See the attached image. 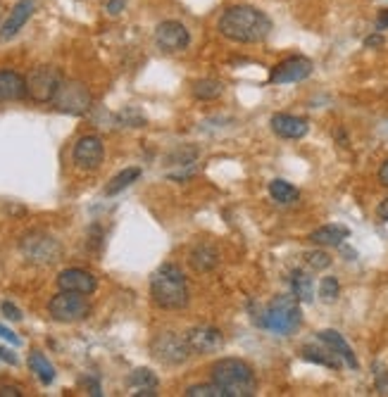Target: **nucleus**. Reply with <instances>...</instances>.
Wrapping results in <instances>:
<instances>
[{
	"instance_id": "nucleus-1",
	"label": "nucleus",
	"mask_w": 388,
	"mask_h": 397,
	"mask_svg": "<svg viewBox=\"0 0 388 397\" xmlns=\"http://www.w3.org/2000/svg\"><path fill=\"white\" fill-rule=\"evenodd\" d=\"M217 29L234 43H260L272 34V19L253 5H234L222 12Z\"/></svg>"
},
{
	"instance_id": "nucleus-2",
	"label": "nucleus",
	"mask_w": 388,
	"mask_h": 397,
	"mask_svg": "<svg viewBox=\"0 0 388 397\" xmlns=\"http://www.w3.org/2000/svg\"><path fill=\"white\" fill-rule=\"evenodd\" d=\"M150 297H153L155 307L167 312L186 307L190 302V292L186 276H183L179 266L172 262L157 266V271L150 276Z\"/></svg>"
},
{
	"instance_id": "nucleus-3",
	"label": "nucleus",
	"mask_w": 388,
	"mask_h": 397,
	"mask_svg": "<svg viewBox=\"0 0 388 397\" xmlns=\"http://www.w3.org/2000/svg\"><path fill=\"white\" fill-rule=\"evenodd\" d=\"M210 376L219 388H224L227 397H253L258 393V376L243 360L224 357L215 362Z\"/></svg>"
},
{
	"instance_id": "nucleus-4",
	"label": "nucleus",
	"mask_w": 388,
	"mask_h": 397,
	"mask_svg": "<svg viewBox=\"0 0 388 397\" xmlns=\"http://www.w3.org/2000/svg\"><path fill=\"white\" fill-rule=\"evenodd\" d=\"M300 300L295 295H276L267 304L265 314L260 319V326L272 331L276 336H291L300 326Z\"/></svg>"
},
{
	"instance_id": "nucleus-5",
	"label": "nucleus",
	"mask_w": 388,
	"mask_h": 397,
	"mask_svg": "<svg viewBox=\"0 0 388 397\" xmlns=\"http://www.w3.org/2000/svg\"><path fill=\"white\" fill-rule=\"evenodd\" d=\"M19 252L31 264H55L62 257V245L55 236L45 231H26L19 238Z\"/></svg>"
},
{
	"instance_id": "nucleus-6",
	"label": "nucleus",
	"mask_w": 388,
	"mask_h": 397,
	"mask_svg": "<svg viewBox=\"0 0 388 397\" xmlns=\"http://www.w3.org/2000/svg\"><path fill=\"white\" fill-rule=\"evenodd\" d=\"M64 81L62 71L52 64H43V67H36L29 71L26 76V95L31 97L38 105H45V102H52L60 90Z\"/></svg>"
},
{
	"instance_id": "nucleus-7",
	"label": "nucleus",
	"mask_w": 388,
	"mask_h": 397,
	"mask_svg": "<svg viewBox=\"0 0 388 397\" xmlns=\"http://www.w3.org/2000/svg\"><path fill=\"white\" fill-rule=\"evenodd\" d=\"M48 314L60 324L84 321V319L91 314V302L86 300V295H81V292L60 290L55 297H50Z\"/></svg>"
},
{
	"instance_id": "nucleus-8",
	"label": "nucleus",
	"mask_w": 388,
	"mask_h": 397,
	"mask_svg": "<svg viewBox=\"0 0 388 397\" xmlns=\"http://www.w3.org/2000/svg\"><path fill=\"white\" fill-rule=\"evenodd\" d=\"M150 355L155 357L160 364H167V367H179L188 360L190 350L186 343V336L174 333V331H164V333H157L150 343Z\"/></svg>"
},
{
	"instance_id": "nucleus-9",
	"label": "nucleus",
	"mask_w": 388,
	"mask_h": 397,
	"mask_svg": "<svg viewBox=\"0 0 388 397\" xmlns=\"http://www.w3.org/2000/svg\"><path fill=\"white\" fill-rule=\"evenodd\" d=\"M52 105L57 107V112L62 114H86L91 105H93V97H91V90L84 81L76 79H64L60 90H57Z\"/></svg>"
},
{
	"instance_id": "nucleus-10",
	"label": "nucleus",
	"mask_w": 388,
	"mask_h": 397,
	"mask_svg": "<svg viewBox=\"0 0 388 397\" xmlns=\"http://www.w3.org/2000/svg\"><path fill=\"white\" fill-rule=\"evenodd\" d=\"M155 43L162 53H181L190 43V31L176 19H164L155 27Z\"/></svg>"
},
{
	"instance_id": "nucleus-11",
	"label": "nucleus",
	"mask_w": 388,
	"mask_h": 397,
	"mask_svg": "<svg viewBox=\"0 0 388 397\" xmlns=\"http://www.w3.org/2000/svg\"><path fill=\"white\" fill-rule=\"evenodd\" d=\"M72 160H74V165L79 169H84V172H96L105 160V146H103L101 136H96V134L81 136V138L74 143Z\"/></svg>"
},
{
	"instance_id": "nucleus-12",
	"label": "nucleus",
	"mask_w": 388,
	"mask_h": 397,
	"mask_svg": "<svg viewBox=\"0 0 388 397\" xmlns=\"http://www.w3.org/2000/svg\"><path fill=\"white\" fill-rule=\"evenodd\" d=\"M314 64L310 57H302V55H293L286 57L284 62H279L276 67L269 71V81L272 83H298L302 79L312 74Z\"/></svg>"
},
{
	"instance_id": "nucleus-13",
	"label": "nucleus",
	"mask_w": 388,
	"mask_h": 397,
	"mask_svg": "<svg viewBox=\"0 0 388 397\" xmlns=\"http://www.w3.org/2000/svg\"><path fill=\"white\" fill-rule=\"evenodd\" d=\"M186 343L190 355H210L222 350L224 345V333L215 326H193L186 331Z\"/></svg>"
},
{
	"instance_id": "nucleus-14",
	"label": "nucleus",
	"mask_w": 388,
	"mask_h": 397,
	"mask_svg": "<svg viewBox=\"0 0 388 397\" xmlns=\"http://www.w3.org/2000/svg\"><path fill=\"white\" fill-rule=\"evenodd\" d=\"M57 288L81 292V295H93L98 288V278L86 269H64L57 276Z\"/></svg>"
},
{
	"instance_id": "nucleus-15",
	"label": "nucleus",
	"mask_w": 388,
	"mask_h": 397,
	"mask_svg": "<svg viewBox=\"0 0 388 397\" xmlns=\"http://www.w3.org/2000/svg\"><path fill=\"white\" fill-rule=\"evenodd\" d=\"M269 126H272V131L279 136V138H286V141L305 138L307 131H310V122H307L305 117H295V114H274Z\"/></svg>"
},
{
	"instance_id": "nucleus-16",
	"label": "nucleus",
	"mask_w": 388,
	"mask_h": 397,
	"mask_svg": "<svg viewBox=\"0 0 388 397\" xmlns=\"http://www.w3.org/2000/svg\"><path fill=\"white\" fill-rule=\"evenodd\" d=\"M188 266L195 274H210V271H215L219 266V250L212 243H207V240H200V243L190 247Z\"/></svg>"
},
{
	"instance_id": "nucleus-17",
	"label": "nucleus",
	"mask_w": 388,
	"mask_h": 397,
	"mask_svg": "<svg viewBox=\"0 0 388 397\" xmlns=\"http://www.w3.org/2000/svg\"><path fill=\"white\" fill-rule=\"evenodd\" d=\"M36 10V3L34 0H19V3L12 8V12L8 15V19H5L3 29H0V38L3 41H10V38H15L19 34V29L24 27L26 22H29V17L34 15Z\"/></svg>"
},
{
	"instance_id": "nucleus-18",
	"label": "nucleus",
	"mask_w": 388,
	"mask_h": 397,
	"mask_svg": "<svg viewBox=\"0 0 388 397\" xmlns=\"http://www.w3.org/2000/svg\"><path fill=\"white\" fill-rule=\"evenodd\" d=\"M22 97H26V76L12 69L0 71V102L22 100Z\"/></svg>"
},
{
	"instance_id": "nucleus-19",
	"label": "nucleus",
	"mask_w": 388,
	"mask_h": 397,
	"mask_svg": "<svg viewBox=\"0 0 388 397\" xmlns=\"http://www.w3.org/2000/svg\"><path fill=\"white\" fill-rule=\"evenodd\" d=\"M317 338H319V343H324L326 348L331 350V352H336L350 369H358V367H360V364H358V357H355V352H353V348L346 343V338L341 336L338 331H331V328L319 331Z\"/></svg>"
},
{
	"instance_id": "nucleus-20",
	"label": "nucleus",
	"mask_w": 388,
	"mask_h": 397,
	"mask_svg": "<svg viewBox=\"0 0 388 397\" xmlns=\"http://www.w3.org/2000/svg\"><path fill=\"white\" fill-rule=\"evenodd\" d=\"M350 236V229L343 224H326L319 226L317 231L310 233V240L314 245H341L343 240H348Z\"/></svg>"
},
{
	"instance_id": "nucleus-21",
	"label": "nucleus",
	"mask_w": 388,
	"mask_h": 397,
	"mask_svg": "<svg viewBox=\"0 0 388 397\" xmlns=\"http://www.w3.org/2000/svg\"><path fill=\"white\" fill-rule=\"evenodd\" d=\"M300 355H302V360L321 364V367H326V369H341V364H343V360H341L336 352H331L329 348L319 350V348H314V345H302Z\"/></svg>"
},
{
	"instance_id": "nucleus-22",
	"label": "nucleus",
	"mask_w": 388,
	"mask_h": 397,
	"mask_svg": "<svg viewBox=\"0 0 388 397\" xmlns=\"http://www.w3.org/2000/svg\"><path fill=\"white\" fill-rule=\"evenodd\" d=\"M291 288H293V295L298 297L300 302H312L314 300V281L307 271H302V269L293 271L291 274Z\"/></svg>"
},
{
	"instance_id": "nucleus-23",
	"label": "nucleus",
	"mask_w": 388,
	"mask_h": 397,
	"mask_svg": "<svg viewBox=\"0 0 388 397\" xmlns=\"http://www.w3.org/2000/svg\"><path fill=\"white\" fill-rule=\"evenodd\" d=\"M190 93H193L195 100H202V102H210V100H217L222 93H224V83L219 79H198L190 86Z\"/></svg>"
},
{
	"instance_id": "nucleus-24",
	"label": "nucleus",
	"mask_w": 388,
	"mask_h": 397,
	"mask_svg": "<svg viewBox=\"0 0 388 397\" xmlns=\"http://www.w3.org/2000/svg\"><path fill=\"white\" fill-rule=\"evenodd\" d=\"M29 369L34 371L36 379L41 381L43 386H50V383L55 381V367H52L48 357L43 352H38V350H34V352L29 355Z\"/></svg>"
},
{
	"instance_id": "nucleus-25",
	"label": "nucleus",
	"mask_w": 388,
	"mask_h": 397,
	"mask_svg": "<svg viewBox=\"0 0 388 397\" xmlns=\"http://www.w3.org/2000/svg\"><path fill=\"white\" fill-rule=\"evenodd\" d=\"M269 195H272V200L279 205H293V203H298L300 191L284 179H274L272 184H269Z\"/></svg>"
},
{
	"instance_id": "nucleus-26",
	"label": "nucleus",
	"mask_w": 388,
	"mask_h": 397,
	"mask_svg": "<svg viewBox=\"0 0 388 397\" xmlns=\"http://www.w3.org/2000/svg\"><path fill=\"white\" fill-rule=\"evenodd\" d=\"M141 179V167H127L122 169L117 177L110 179V184L105 186V195H117L122 193L124 188H129L131 184H136V181Z\"/></svg>"
},
{
	"instance_id": "nucleus-27",
	"label": "nucleus",
	"mask_w": 388,
	"mask_h": 397,
	"mask_svg": "<svg viewBox=\"0 0 388 397\" xmlns=\"http://www.w3.org/2000/svg\"><path fill=\"white\" fill-rule=\"evenodd\" d=\"M338 295H341V283H338V278H336V276L321 278V283H319V297H321V302L333 304V302L338 300Z\"/></svg>"
},
{
	"instance_id": "nucleus-28",
	"label": "nucleus",
	"mask_w": 388,
	"mask_h": 397,
	"mask_svg": "<svg viewBox=\"0 0 388 397\" xmlns=\"http://www.w3.org/2000/svg\"><path fill=\"white\" fill-rule=\"evenodd\" d=\"M186 397H227L224 388H219L217 383H198V386L186 388Z\"/></svg>"
},
{
	"instance_id": "nucleus-29",
	"label": "nucleus",
	"mask_w": 388,
	"mask_h": 397,
	"mask_svg": "<svg viewBox=\"0 0 388 397\" xmlns=\"http://www.w3.org/2000/svg\"><path fill=\"white\" fill-rule=\"evenodd\" d=\"M129 386L141 390V388H157V376L150 369H136L129 376Z\"/></svg>"
},
{
	"instance_id": "nucleus-30",
	"label": "nucleus",
	"mask_w": 388,
	"mask_h": 397,
	"mask_svg": "<svg viewBox=\"0 0 388 397\" xmlns=\"http://www.w3.org/2000/svg\"><path fill=\"white\" fill-rule=\"evenodd\" d=\"M305 264L310 266L312 271H324L331 266V257H329V252L324 250H310V252H305Z\"/></svg>"
},
{
	"instance_id": "nucleus-31",
	"label": "nucleus",
	"mask_w": 388,
	"mask_h": 397,
	"mask_svg": "<svg viewBox=\"0 0 388 397\" xmlns=\"http://www.w3.org/2000/svg\"><path fill=\"white\" fill-rule=\"evenodd\" d=\"M117 119L124 126H131V129H141L143 124H146V117L141 114V109L138 107H124L120 114H117Z\"/></svg>"
},
{
	"instance_id": "nucleus-32",
	"label": "nucleus",
	"mask_w": 388,
	"mask_h": 397,
	"mask_svg": "<svg viewBox=\"0 0 388 397\" xmlns=\"http://www.w3.org/2000/svg\"><path fill=\"white\" fill-rule=\"evenodd\" d=\"M0 312H3L5 319H10V321H22V312H19L12 302H3V304H0Z\"/></svg>"
},
{
	"instance_id": "nucleus-33",
	"label": "nucleus",
	"mask_w": 388,
	"mask_h": 397,
	"mask_svg": "<svg viewBox=\"0 0 388 397\" xmlns=\"http://www.w3.org/2000/svg\"><path fill=\"white\" fill-rule=\"evenodd\" d=\"M101 243H103V231H101V226H91V236H89V245L91 247H96V250H98V247H101Z\"/></svg>"
},
{
	"instance_id": "nucleus-34",
	"label": "nucleus",
	"mask_w": 388,
	"mask_h": 397,
	"mask_svg": "<svg viewBox=\"0 0 388 397\" xmlns=\"http://www.w3.org/2000/svg\"><path fill=\"white\" fill-rule=\"evenodd\" d=\"M0 338H3V340H8L10 345H15V348H17V345H22V340L17 338V333H12V331L5 328L3 324H0Z\"/></svg>"
},
{
	"instance_id": "nucleus-35",
	"label": "nucleus",
	"mask_w": 388,
	"mask_h": 397,
	"mask_svg": "<svg viewBox=\"0 0 388 397\" xmlns=\"http://www.w3.org/2000/svg\"><path fill=\"white\" fill-rule=\"evenodd\" d=\"M22 388L17 386H0V397H22Z\"/></svg>"
},
{
	"instance_id": "nucleus-36",
	"label": "nucleus",
	"mask_w": 388,
	"mask_h": 397,
	"mask_svg": "<svg viewBox=\"0 0 388 397\" xmlns=\"http://www.w3.org/2000/svg\"><path fill=\"white\" fill-rule=\"evenodd\" d=\"M124 0H108V5H105V10L110 12V15H120V12L124 10Z\"/></svg>"
},
{
	"instance_id": "nucleus-37",
	"label": "nucleus",
	"mask_w": 388,
	"mask_h": 397,
	"mask_svg": "<svg viewBox=\"0 0 388 397\" xmlns=\"http://www.w3.org/2000/svg\"><path fill=\"white\" fill-rule=\"evenodd\" d=\"M365 45H367V48H381V45H384V36H381V31H379V34L367 36L365 38Z\"/></svg>"
},
{
	"instance_id": "nucleus-38",
	"label": "nucleus",
	"mask_w": 388,
	"mask_h": 397,
	"mask_svg": "<svg viewBox=\"0 0 388 397\" xmlns=\"http://www.w3.org/2000/svg\"><path fill=\"white\" fill-rule=\"evenodd\" d=\"M0 360L12 364V367H17V357H15V352H12V350H8V348H0Z\"/></svg>"
},
{
	"instance_id": "nucleus-39",
	"label": "nucleus",
	"mask_w": 388,
	"mask_h": 397,
	"mask_svg": "<svg viewBox=\"0 0 388 397\" xmlns=\"http://www.w3.org/2000/svg\"><path fill=\"white\" fill-rule=\"evenodd\" d=\"M384 29H388V10H381L377 17V31H384Z\"/></svg>"
},
{
	"instance_id": "nucleus-40",
	"label": "nucleus",
	"mask_w": 388,
	"mask_h": 397,
	"mask_svg": "<svg viewBox=\"0 0 388 397\" xmlns=\"http://www.w3.org/2000/svg\"><path fill=\"white\" fill-rule=\"evenodd\" d=\"M377 217H379L381 221H388V198L381 200V203H379V207H377Z\"/></svg>"
},
{
	"instance_id": "nucleus-41",
	"label": "nucleus",
	"mask_w": 388,
	"mask_h": 397,
	"mask_svg": "<svg viewBox=\"0 0 388 397\" xmlns=\"http://www.w3.org/2000/svg\"><path fill=\"white\" fill-rule=\"evenodd\" d=\"M379 184L388 188V160H386L384 165H381V169H379Z\"/></svg>"
},
{
	"instance_id": "nucleus-42",
	"label": "nucleus",
	"mask_w": 388,
	"mask_h": 397,
	"mask_svg": "<svg viewBox=\"0 0 388 397\" xmlns=\"http://www.w3.org/2000/svg\"><path fill=\"white\" fill-rule=\"evenodd\" d=\"M86 386L91 388V395H96V397H98V395H103V393H101V386H98V381L86 379Z\"/></svg>"
}]
</instances>
